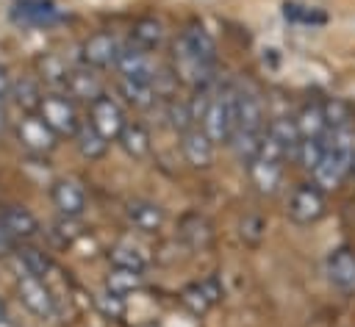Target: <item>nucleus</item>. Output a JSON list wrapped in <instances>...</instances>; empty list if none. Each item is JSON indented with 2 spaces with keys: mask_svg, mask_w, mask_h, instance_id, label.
Instances as JSON below:
<instances>
[{
  "mask_svg": "<svg viewBox=\"0 0 355 327\" xmlns=\"http://www.w3.org/2000/svg\"><path fill=\"white\" fill-rule=\"evenodd\" d=\"M266 130V114H263V103L255 91H244L239 89V100H236V127L230 136V150L233 155L247 166L261 147Z\"/></svg>",
  "mask_w": 355,
  "mask_h": 327,
  "instance_id": "f257e3e1",
  "label": "nucleus"
},
{
  "mask_svg": "<svg viewBox=\"0 0 355 327\" xmlns=\"http://www.w3.org/2000/svg\"><path fill=\"white\" fill-rule=\"evenodd\" d=\"M236 100H239V89L233 83L216 86L211 89L208 105L202 111L200 127L208 133V139L214 144H227L236 127Z\"/></svg>",
  "mask_w": 355,
  "mask_h": 327,
  "instance_id": "f03ea898",
  "label": "nucleus"
},
{
  "mask_svg": "<svg viewBox=\"0 0 355 327\" xmlns=\"http://www.w3.org/2000/svg\"><path fill=\"white\" fill-rule=\"evenodd\" d=\"M36 114L47 122V127L55 133V136H75L80 119H78V108L72 103V97L61 94V91H50L42 97Z\"/></svg>",
  "mask_w": 355,
  "mask_h": 327,
  "instance_id": "7ed1b4c3",
  "label": "nucleus"
},
{
  "mask_svg": "<svg viewBox=\"0 0 355 327\" xmlns=\"http://www.w3.org/2000/svg\"><path fill=\"white\" fill-rule=\"evenodd\" d=\"M327 211V200H324V191L316 186V183H300L294 186L291 197H288V219L294 224H316Z\"/></svg>",
  "mask_w": 355,
  "mask_h": 327,
  "instance_id": "20e7f679",
  "label": "nucleus"
},
{
  "mask_svg": "<svg viewBox=\"0 0 355 327\" xmlns=\"http://www.w3.org/2000/svg\"><path fill=\"white\" fill-rule=\"evenodd\" d=\"M17 297L19 302L39 319H55L58 313V305H55V297L53 291L44 285V280L39 277H31V274H19L17 277Z\"/></svg>",
  "mask_w": 355,
  "mask_h": 327,
  "instance_id": "39448f33",
  "label": "nucleus"
},
{
  "mask_svg": "<svg viewBox=\"0 0 355 327\" xmlns=\"http://www.w3.org/2000/svg\"><path fill=\"white\" fill-rule=\"evenodd\" d=\"M17 139L31 155H47L55 150L58 136L47 127V122L39 114H25L17 125Z\"/></svg>",
  "mask_w": 355,
  "mask_h": 327,
  "instance_id": "423d86ee",
  "label": "nucleus"
},
{
  "mask_svg": "<svg viewBox=\"0 0 355 327\" xmlns=\"http://www.w3.org/2000/svg\"><path fill=\"white\" fill-rule=\"evenodd\" d=\"M89 122L111 141V139H116L119 133H122V127H125V111H122V105L111 97V94H100L94 103H89Z\"/></svg>",
  "mask_w": 355,
  "mask_h": 327,
  "instance_id": "0eeeda50",
  "label": "nucleus"
},
{
  "mask_svg": "<svg viewBox=\"0 0 355 327\" xmlns=\"http://www.w3.org/2000/svg\"><path fill=\"white\" fill-rule=\"evenodd\" d=\"M119 78H130V80H158V64L153 61V55L141 47H136L133 42L128 47L119 50L116 64Z\"/></svg>",
  "mask_w": 355,
  "mask_h": 327,
  "instance_id": "6e6552de",
  "label": "nucleus"
},
{
  "mask_svg": "<svg viewBox=\"0 0 355 327\" xmlns=\"http://www.w3.org/2000/svg\"><path fill=\"white\" fill-rule=\"evenodd\" d=\"M50 197H53L55 211L64 219H78L86 211V191H83V186L75 177H58V180H53Z\"/></svg>",
  "mask_w": 355,
  "mask_h": 327,
  "instance_id": "1a4fd4ad",
  "label": "nucleus"
},
{
  "mask_svg": "<svg viewBox=\"0 0 355 327\" xmlns=\"http://www.w3.org/2000/svg\"><path fill=\"white\" fill-rule=\"evenodd\" d=\"M119 50H122V44L116 42L114 33H108V30H97V33H92V36L83 42L80 55H83L86 67H92V69H105V67L116 64Z\"/></svg>",
  "mask_w": 355,
  "mask_h": 327,
  "instance_id": "9d476101",
  "label": "nucleus"
},
{
  "mask_svg": "<svg viewBox=\"0 0 355 327\" xmlns=\"http://www.w3.org/2000/svg\"><path fill=\"white\" fill-rule=\"evenodd\" d=\"M327 280L341 294H355V252L349 247H336L327 255Z\"/></svg>",
  "mask_w": 355,
  "mask_h": 327,
  "instance_id": "9b49d317",
  "label": "nucleus"
},
{
  "mask_svg": "<svg viewBox=\"0 0 355 327\" xmlns=\"http://www.w3.org/2000/svg\"><path fill=\"white\" fill-rule=\"evenodd\" d=\"M214 141L208 139V133L194 125L186 133H180V152L186 158V164H191L194 169H208L214 164Z\"/></svg>",
  "mask_w": 355,
  "mask_h": 327,
  "instance_id": "f8f14e48",
  "label": "nucleus"
},
{
  "mask_svg": "<svg viewBox=\"0 0 355 327\" xmlns=\"http://www.w3.org/2000/svg\"><path fill=\"white\" fill-rule=\"evenodd\" d=\"M125 219L130 222V227H136L139 233H158L164 227V208L153 200L144 197H133L125 202Z\"/></svg>",
  "mask_w": 355,
  "mask_h": 327,
  "instance_id": "ddd939ff",
  "label": "nucleus"
},
{
  "mask_svg": "<svg viewBox=\"0 0 355 327\" xmlns=\"http://www.w3.org/2000/svg\"><path fill=\"white\" fill-rule=\"evenodd\" d=\"M0 219H3L6 236L14 238V241H28V238L39 236V230H42L39 227V219L28 208H22V205H6V208H0Z\"/></svg>",
  "mask_w": 355,
  "mask_h": 327,
  "instance_id": "4468645a",
  "label": "nucleus"
},
{
  "mask_svg": "<svg viewBox=\"0 0 355 327\" xmlns=\"http://www.w3.org/2000/svg\"><path fill=\"white\" fill-rule=\"evenodd\" d=\"M178 236H180V241H183L189 249H205V247L214 241V224H211L202 213L189 211V213H183L180 222H178Z\"/></svg>",
  "mask_w": 355,
  "mask_h": 327,
  "instance_id": "2eb2a0df",
  "label": "nucleus"
},
{
  "mask_svg": "<svg viewBox=\"0 0 355 327\" xmlns=\"http://www.w3.org/2000/svg\"><path fill=\"white\" fill-rule=\"evenodd\" d=\"M14 19L22 25L47 28V25H55L61 19V14L53 0H19L14 8Z\"/></svg>",
  "mask_w": 355,
  "mask_h": 327,
  "instance_id": "dca6fc26",
  "label": "nucleus"
},
{
  "mask_svg": "<svg viewBox=\"0 0 355 327\" xmlns=\"http://www.w3.org/2000/svg\"><path fill=\"white\" fill-rule=\"evenodd\" d=\"M250 180L261 194H275L283 183V164L280 161H266V158H252L247 164Z\"/></svg>",
  "mask_w": 355,
  "mask_h": 327,
  "instance_id": "f3484780",
  "label": "nucleus"
},
{
  "mask_svg": "<svg viewBox=\"0 0 355 327\" xmlns=\"http://www.w3.org/2000/svg\"><path fill=\"white\" fill-rule=\"evenodd\" d=\"M297 122V130H300V139H324L327 133V119H324V105L322 100H308L300 114L294 116Z\"/></svg>",
  "mask_w": 355,
  "mask_h": 327,
  "instance_id": "a211bd4d",
  "label": "nucleus"
},
{
  "mask_svg": "<svg viewBox=\"0 0 355 327\" xmlns=\"http://www.w3.org/2000/svg\"><path fill=\"white\" fill-rule=\"evenodd\" d=\"M119 147L133 158V161H144L153 150V139H150V130L141 125V122H125L122 133L116 136Z\"/></svg>",
  "mask_w": 355,
  "mask_h": 327,
  "instance_id": "6ab92c4d",
  "label": "nucleus"
},
{
  "mask_svg": "<svg viewBox=\"0 0 355 327\" xmlns=\"http://www.w3.org/2000/svg\"><path fill=\"white\" fill-rule=\"evenodd\" d=\"M67 91H69L72 100L94 103V100L103 94V83H100V78L92 72V67H83V69H72V72H69Z\"/></svg>",
  "mask_w": 355,
  "mask_h": 327,
  "instance_id": "aec40b11",
  "label": "nucleus"
},
{
  "mask_svg": "<svg viewBox=\"0 0 355 327\" xmlns=\"http://www.w3.org/2000/svg\"><path fill=\"white\" fill-rule=\"evenodd\" d=\"M14 260H17V266H19V274H31V277H39V280H44L50 272H53V260L42 252V249H36V247H28V244H19V247H14Z\"/></svg>",
  "mask_w": 355,
  "mask_h": 327,
  "instance_id": "412c9836",
  "label": "nucleus"
},
{
  "mask_svg": "<svg viewBox=\"0 0 355 327\" xmlns=\"http://www.w3.org/2000/svg\"><path fill=\"white\" fill-rule=\"evenodd\" d=\"M72 139H75L78 152H80L83 158H89V161H97V158H103V155L108 152V139H105L89 119L78 125V130H75Z\"/></svg>",
  "mask_w": 355,
  "mask_h": 327,
  "instance_id": "4be33fe9",
  "label": "nucleus"
},
{
  "mask_svg": "<svg viewBox=\"0 0 355 327\" xmlns=\"http://www.w3.org/2000/svg\"><path fill=\"white\" fill-rule=\"evenodd\" d=\"M178 42H180L183 47H189L197 58H202L205 64H214V67H216V44H214L211 33H208L202 25H189V28L180 33Z\"/></svg>",
  "mask_w": 355,
  "mask_h": 327,
  "instance_id": "5701e85b",
  "label": "nucleus"
},
{
  "mask_svg": "<svg viewBox=\"0 0 355 327\" xmlns=\"http://www.w3.org/2000/svg\"><path fill=\"white\" fill-rule=\"evenodd\" d=\"M69 67H67V61L58 55V53H44L42 58H39V80L44 83V86H50L53 91H61V89H67V80H69Z\"/></svg>",
  "mask_w": 355,
  "mask_h": 327,
  "instance_id": "b1692460",
  "label": "nucleus"
},
{
  "mask_svg": "<svg viewBox=\"0 0 355 327\" xmlns=\"http://www.w3.org/2000/svg\"><path fill=\"white\" fill-rule=\"evenodd\" d=\"M130 42H133L136 47L153 53V50H158L161 42H164V25H161L155 17H141V19H136L133 28H130Z\"/></svg>",
  "mask_w": 355,
  "mask_h": 327,
  "instance_id": "393cba45",
  "label": "nucleus"
},
{
  "mask_svg": "<svg viewBox=\"0 0 355 327\" xmlns=\"http://www.w3.org/2000/svg\"><path fill=\"white\" fill-rule=\"evenodd\" d=\"M25 114H36L44 91H42V80L39 78H19L11 80V94H8Z\"/></svg>",
  "mask_w": 355,
  "mask_h": 327,
  "instance_id": "a878e982",
  "label": "nucleus"
},
{
  "mask_svg": "<svg viewBox=\"0 0 355 327\" xmlns=\"http://www.w3.org/2000/svg\"><path fill=\"white\" fill-rule=\"evenodd\" d=\"M144 283V272H133V269H122V266H111L105 274V291L116 294V297H128L133 291H139Z\"/></svg>",
  "mask_w": 355,
  "mask_h": 327,
  "instance_id": "bb28decb",
  "label": "nucleus"
},
{
  "mask_svg": "<svg viewBox=\"0 0 355 327\" xmlns=\"http://www.w3.org/2000/svg\"><path fill=\"white\" fill-rule=\"evenodd\" d=\"M119 91L122 97L136 105V108H150L158 97V86L155 80H130V78H119Z\"/></svg>",
  "mask_w": 355,
  "mask_h": 327,
  "instance_id": "cd10ccee",
  "label": "nucleus"
},
{
  "mask_svg": "<svg viewBox=\"0 0 355 327\" xmlns=\"http://www.w3.org/2000/svg\"><path fill=\"white\" fill-rule=\"evenodd\" d=\"M266 136H272V139L286 150V155L294 158L297 144H300V130H297L294 116H275V119L266 125Z\"/></svg>",
  "mask_w": 355,
  "mask_h": 327,
  "instance_id": "c85d7f7f",
  "label": "nucleus"
},
{
  "mask_svg": "<svg viewBox=\"0 0 355 327\" xmlns=\"http://www.w3.org/2000/svg\"><path fill=\"white\" fill-rule=\"evenodd\" d=\"M111 266H122V269H133V272H147L150 258L141 247L130 244V241H119L111 247Z\"/></svg>",
  "mask_w": 355,
  "mask_h": 327,
  "instance_id": "c756f323",
  "label": "nucleus"
},
{
  "mask_svg": "<svg viewBox=\"0 0 355 327\" xmlns=\"http://www.w3.org/2000/svg\"><path fill=\"white\" fill-rule=\"evenodd\" d=\"M322 155H324V139H300L297 152H294L297 164H300L302 169H308V172H313V169L319 166Z\"/></svg>",
  "mask_w": 355,
  "mask_h": 327,
  "instance_id": "7c9ffc66",
  "label": "nucleus"
},
{
  "mask_svg": "<svg viewBox=\"0 0 355 327\" xmlns=\"http://www.w3.org/2000/svg\"><path fill=\"white\" fill-rule=\"evenodd\" d=\"M266 236V219L261 213H247L241 216L239 222V238L247 244V247H258Z\"/></svg>",
  "mask_w": 355,
  "mask_h": 327,
  "instance_id": "2f4dec72",
  "label": "nucleus"
},
{
  "mask_svg": "<svg viewBox=\"0 0 355 327\" xmlns=\"http://www.w3.org/2000/svg\"><path fill=\"white\" fill-rule=\"evenodd\" d=\"M180 302H183V308H186L189 313H194V316H202V313H208V310L214 308V302L205 297V291L200 288V283H189V285L180 291Z\"/></svg>",
  "mask_w": 355,
  "mask_h": 327,
  "instance_id": "473e14b6",
  "label": "nucleus"
},
{
  "mask_svg": "<svg viewBox=\"0 0 355 327\" xmlns=\"http://www.w3.org/2000/svg\"><path fill=\"white\" fill-rule=\"evenodd\" d=\"M322 105H324L327 127H344V125H349V108H347V103H341L338 97H333V100H327Z\"/></svg>",
  "mask_w": 355,
  "mask_h": 327,
  "instance_id": "72a5a7b5",
  "label": "nucleus"
},
{
  "mask_svg": "<svg viewBox=\"0 0 355 327\" xmlns=\"http://www.w3.org/2000/svg\"><path fill=\"white\" fill-rule=\"evenodd\" d=\"M94 302H97V308L108 319H122V313H125V299L116 297V294H111V291H103L100 297H94Z\"/></svg>",
  "mask_w": 355,
  "mask_h": 327,
  "instance_id": "f704fd0d",
  "label": "nucleus"
},
{
  "mask_svg": "<svg viewBox=\"0 0 355 327\" xmlns=\"http://www.w3.org/2000/svg\"><path fill=\"white\" fill-rule=\"evenodd\" d=\"M283 14L286 19H294V22H324V17L308 6H297V3H286L283 6Z\"/></svg>",
  "mask_w": 355,
  "mask_h": 327,
  "instance_id": "c9c22d12",
  "label": "nucleus"
},
{
  "mask_svg": "<svg viewBox=\"0 0 355 327\" xmlns=\"http://www.w3.org/2000/svg\"><path fill=\"white\" fill-rule=\"evenodd\" d=\"M200 283V288L205 291V297L216 305V302H222V297H225V285H222V280L216 277V274H205L202 280H197Z\"/></svg>",
  "mask_w": 355,
  "mask_h": 327,
  "instance_id": "e433bc0d",
  "label": "nucleus"
},
{
  "mask_svg": "<svg viewBox=\"0 0 355 327\" xmlns=\"http://www.w3.org/2000/svg\"><path fill=\"white\" fill-rule=\"evenodd\" d=\"M8 94H11V75H8V69L0 64V103H6Z\"/></svg>",
  "mask_w": 355,
  "mask_h": 327,
  "instance_id": "4c0bfd02",
  "label": "nucleus"
},
{
  "mask_svg": "<svg viewBox=\"0 0 355 327\" xmlns=\"http://www.w3.org/2000/svg\"><path fill=\"white\" fill-rule=\"evenodd\" d=\"M14 247H17V241H11L8 236H0V258H3V255H11Z\"/></svg>",
  "mask_w": 355,
  "mask_h": 327,
  "instance_id": "58836bf2",
  "label": "nucleus"
},
{
  "mask_svg": "<svg viewBox=\"0 0 355 327\" xmlns=\"http://www.w3.org/2000/svg\"><path fill=\"white\" fill-rule=\"evenodd\" d=\"M3 127H6V108H3V103H0V133H3Z\"/></svg>",
  "mask_w": 355,
  "mask_h": 327,
  "instance_id": "ea45409f",
  "label": "nucleus"
},
{
  "mask_svg": "<svg viewBox=\"0 0 355 327\" xmlns=\"http://www.w3.org/2000/svg\"><path fill=\"white\" fill-rule=\"evenodd\" d=\"M0 327H17V324H14V321H8V316H6V319H0Z\"/></svg>",
  "mask_w": 355,
  "mask_h": 327,
  "instance_id": "a19ab883",
  "label": "nucleus"
},
{
  "mask_svg": "<svg viewBox=\"0 0 355 327\" xmlns=\"http://www.w3.org/2000/svg\"><path fill=\"white\" fill-rule=\"evenodd\" d=\"M0 319H6V302H3V297H0Z\"/></svg>",
  "mask_w": 355,
  "mask_h": 327,
  "instance_id": "79ce46f5",
  "label": "nucleus"
},
{
  "mask_svg": "<svg viewBox=\"0 0 355 327\" xmlns=\"http://www.w3.org/2000/svg\"><path fill=\"white\" fill-rule=\"evenodd\" d=\"M0 236H6V230H3V219H0ZM14 241V238H11Z\"/></svg>",
  "mask_w": 355,
  "mask_h": 327,
  "instance_id": "37998d69",
  "label": "nucleus"
},
{
  "mask_svg": "<svg viewBox=\"0 0 355 327\" xmlns=\"http://www.w3.org/2000/svg\"><path fill=\"white\" fill-rule=\"evenodd\" d=\"M352 175H355V158H352Z\"/></svg>",
  "mask_w": 355,
  "mask_h": 327,
  "instance_id": "c03bdc74",
  "label": "nucleus"
},
{
  "mask_svg": "<svg viewBox=\"0 0 355 327\" xmlns=\"http://www.w3.org/2000/svg\"><path fill=\"white\" fill-rule=\"evenodd\" d=\"M150 327H155V324H150Z\"/></svg>",
  "mask_w": 355,
  "mask_h": 327,
  "instance_id": "a18cd8bd",
  "label": "nucleus"
}]
</instances>
